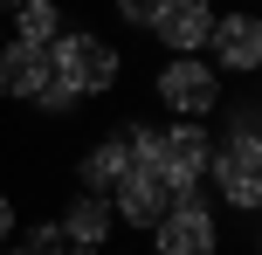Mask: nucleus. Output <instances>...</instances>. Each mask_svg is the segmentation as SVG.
Instances as JSON below:
<instances>
[{
    "instance_id": "nucleus-5",
    "label": "nucleus",
    "mask_w": 262,
    "mask_h": 255,
    "mask_svg": "<svg viewBox=\"0 0 262 255\" xmlns=\"http://www.w3.org/2000/svg\"><path fill=\"white\" fill-rule=\"evenodd\" d=\"M214 242H221V228H214L207 200L172 207V214L152 228V255H214Z\"/></svg>"
},
{
    "instance_id": "nucleus-16",
    "label": "nucleus",
    "mask_w": 262,
    "mask_h": 255,
    "mask_svg": "<svg viewBox=\"0 0 262 255\" xmlns=\"http://www.w3.org/2000/svg\"><path fill=\"white\" fill-rule=\"evenodd\" d=\"M0 255H28V248H0Z\"/></svg>"
},
{
    "instance_id": "nucleus-14",
    "label": "nucleus",
    "mask_w": 262,
    "mask_h": 255,
    "mask_svg": "<svg viewBox=\"0 0 262 255\" xmlns=\"http://www.w3.org/2000/svg\"><path fill=\"white\" fill-rule=\"evenodd\" d=\"M159 7H166V0H118V14H124L131 28H152V21H159Z\"/></svg>"
},
{
    "instance_id": "nucleus-8",
    "label": "nucleus",
    "mask_w": 262,
    "mask_h": 255,
    "mask_svg": "<svg viewBox=\"0 0 262 255\" xmlns=\"http://www.w3.org/2000/svg\"><path fill=\"white\" fill-rule=\"evenodd\" d=\"M49 76V49L35 41H0V97H35Z\"/></svg>"
},
{
    "instance_id": "nucleus-12",
    "label": "nucleus",
    "mask_w": 262,
    "mask_h": 255,
    "mask_svg": "<svg viewBox=\"0 0 262 255\" xmlns=\"http://www.w3.org/2000/svg\"><path fill=\"white\" fill-rule=\"evenodd\" d=\"M28 104H35V110H49V118H69V110H76V104H83V97H76V90H69V83H62V76H55V62H49V76H41V90H35V97H28Z\"/></svg>"
},
{
    "instance_id": "nucleus-18",
    "label": "nucleus",
    "mask_w": 262,
    "mask_h": 255,
    "mask_svg": "<svg viewBox=\"0 0 262 255\" xmlns=\"http://www.w3.org/2000/svg\"><path fill=\"white\" fill-rule=\"evenodd\" d=\"M0 7H21V0H0Z\"/></svg>"
},
{
    "instance_id": "nucleus-13",
    "label": "nucleus",
    "mask_w": 262,
    "mask_h": 255,
    "mask_svg": "<svg viewBox=\"0 0 262 255\" xmlns=\"http://www.w3.org/2000/svg\"><path fill=\"white\" fill-rule=\"evenodd\" d=\"M28 255H69V242H62V228H55V221H41V228L28 235Z\"/></svg>"
},
{
    "instance_id": "nucleus-6",
    "label": "nucleus",
    "mask_w": 262,
    "mask_h": 255,
    "mask_svg": "<svg viewBox=\"0 0 262 255\" xmlns=\"http://www.w3.org/2000/svg\"><path fill=\"white\" fill-rule=\"evenodd\" d=\"M207 49L221 55V69H249L262 62V21L255 14H214V28H207Z\"/></svg>"
},
{
    "instance_id": "nucleus-9",
    "label": "nucleus",
    "mask_w": 262,
    "mask_h": 255,
    "mask_svg": "<svg viewBox=\"0 0 262 255\" xmlns=\"http://www.w3.org/2000/svg\"><path fill=\"white\" fill-rule=\"evenodd\" d=\"M83 193H97V200H111V193H118V179L131 173V145L124 138H104V145H90L83 152Z\"/></svg>"
},
{
    "instance_id": "nucleus-2",
    "label": "nucleus",
    "mask_w": 262,
    "mask_h": 255,
    "mask_svg": "<svg viewBox=\"0 0 262 255\" xmlns=\"http://www.w3.org/2000/svg\"><path fill=\"white\" fill-rule=\"evenodd\" d=\"M186 200H200V187H180V179L159 173V166H131V173L118 179V214L131 221V228H145V235H152L172 207H186Z\"/></svg>"
},
{
    "instance_id": "nucleus-4",
    "label": "nucleus",
    "mask_w": 262,
    "mask_h": 255,
    "mask_svg": "<svg viewBox=\"0 0 262 255\" xmlns=\"http://www.w3.org/2000/svg\"><path fill=\"white\" fill-rule=\"evenodd\" d=\"M207 173H214V187H221L228 207H255L262 200V145L255 138H228V152H214Z\"/></svg>"
},
{
    "instance_id": "nucleus-3",
    "label": "nucleus",
    "mask_w": 262,
    "mask_h": 255,
    "mask_svg": "<svg viewBox=\"0 0 262 255\" xmlns=\"http://www.w3.org/2000/svg\"><path fill=\"white\" fill-rule=\"evenodd\" d=\"M152 90H159L166 110H180V124H200L214 104H221V69L200 62V55H172V62L152 76Z\"/></svg>"
},
{
    "instance_id": "nucleus-10",
    "label": "nucleus",
    "mask_w": 262,
    "mask_h": 255,
    "mask_svg": "<svg viewBox=\"0 0 262 255\" xmlns=\"http://www.w3.org/2000/svg\"><path fill=\"white\" fill-rule=\"evenodd\" d=\"M55 228H62V242H69V248H97V242L111 235V200L76 193V200L62 207V221H55Z\"/></svg>"
},
{
    "instance_id": "nucleus-17",
    "label": "nucleus",
    "mask_w": 262,
    "mask_h": 255,
    "mask_svg": "<svg viewBox=\"0 0 262 255\" xmlns=\"http://www.w3.org/2000/svg\"><path fill=\"white\" fill-rule=\"evenodd\" d=\"M69 255H97V248H69Z\"/></svg>"
},
{
    "instance_id": "nucleus-7",
    "label": "nucleus",
    "mask_w": 262,
    "mask_h": 255,
    "mask_svg": "<svg viewBox=\"0 0 262 255\" xmlns=\"http://www.w3.org/2000/svg\"><path fill=\"white\" fill-rule=\"evenodd\" d=\"M207 28H214L207 0H166L159 21H152V35L166 41V49H180V55H200V49H207Z\"/></svg>"
},
{
    "instance_id": "nucleus-1",
    "label": "nucleus",
    "mask_w": 262,
    "mask_h": 255,
    "mask_svg": "<svg viewBox=\"0 0 262 255\" xmlns=\"http://www.w3.org/2000/svg\"><path fill=\"white\" fill-rule=\"evenodd\" d=\"M49 62H55V76L76 97H104V90H118V76H124V55L111 49L104 35H62Z\"/></svg>"
},
{
    "instance_id": "nucleus-11",
    "label": "nucleus",
    "mask_w": 262,
    "mask_h": 255,
    "mask_svg": "<svg viewBox=\"0 0 262 255\" xmlns=\"http://www.w3.org/2000/svg\"><path fill=\"white\" fill-rule=\"evenodd\" d=\"M14 28H21L14 41L49 49V41H62V7H55V0H21V7H14Z\"/></svg>"
},
{
    "instance_id": "nucleus-15",
    "label": "nucleus",
    "mask_w": 262,
    "mask_h": 255,
    "mask_svg": "<svg viewBox=\"0 0 262 255\" xmlns=\"http://www.w3.org/2000/svg\"><path fill=\"white\" fill-rule=\"evenodd\" d=\"M7 235H14V200L0 193V242H7Z\"/></svg>"
}]
</instances>
